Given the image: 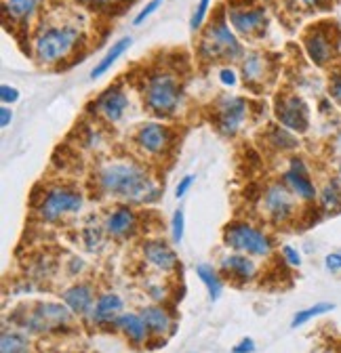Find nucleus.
Returning <instances> with one entry per match:
<instances>
[{
  "mask_svg": "<svg viewBox=\"0 0 341 353\" xmlns=\"http://www.w3.org/2000/svg\"><path fill=\"white\" fill-rule=\"evenodd\" d=\"M95 183L101 194L133 204H148L160 198V188L152 174L135 162H110L101 166L95 174Z\"/></svg>",
  "mask_w": 341,
  "mask_h": 353,
  "instance_id": "obj_1",
  "label": "nucleus"
},
{
  "mask_svg": "<svg viewBox=\"0 0 341 353\" xmlns=\"http://www.w3.org/2000/svg\"><path fill=\"white\" fill-rule=\"evenodd\" d=\"M144 99L146 105L156 116H170L182 101V84L173 72H152L144 84Z\"/></svg>",
  "mask_w": 341,
  "mask_h": 353,
  "instance_id": "obj_2",
  "label": "nucleus"
},
{
  "mask_svg": "<svg viewBox=\"0 0 341 353\" xmlns=\"http://www.w3.org/2000/svg\"><path fill=\"white\" fill-rule=\"evenodd\" d=\"M78 40L80 32L74 26L45 28L34 40V55L40 63H57L76 49Z\"/></svg>",
  "mask_w": 341,
  "mask_h": 353,
  "instance_id": "obj_3",
  "label": "nucleus"
},
{
  "mask_svg": "<svg viewBox=\"0 0 341 353\" xmlns=\"http://www.w3.org/2000/svg\"><path fill=\"white\" fill-rule=\"evenodd\" d=\"M200 55L208 61H220V59L232 61L242 55L240 42L236 40V36L232 34V30L224 17L213 21L206 28L204 38L200 40Z\"/></svg>",
  "mask_w": 341,
  "mask_h": 353,
  "instance_id": "obj_4",
  "label": "nucleus"
},
{
  "mask_svg": "<svg viewBox=\"0 0 341 353\" xmlns=\"http://www.w3.org/2000/svg\"><path fill=\"white\" fill-rule=\"evenodd\" d=\"M224 240L230 248L240 250L244 254H253V256H268L272 250V242L270 238L255 230L249 223H232L226 228L224 232Z\"/></svg>",
  "mask_w": 341,
  "mask_h": 353,
  "instance_id": "obj_5",
  "label": "nucleus"
},
{
  "mask_svg": "<svg viewBox=\"0 0 341 353\" xmlns=\"http://www.w3.org/2000/svg\"><path fill=\"white\" fill-rule=\"evenodd\" d=\"M82 208V194L72 188H53L45 194L38 214L45 221H59L66 214L78 212Z\"/></svg>",
  "mask_w": 341,
  "mask_h": 353,
  "instance_id": "obj_6",
  "label": "nucleus"
},
{
  "mask_svg": "<svg viewBox=\"0 0 341 353\" xmlns=\"http://www.w3.org/2000/svg\"><path fill=\"white\" fill-rule=\"evenodd\" d=\"M276 118L291 132H306L310 126V110L297 95H284L276 101Z\"/></svg>",
  "mask_w": 341,
  "mask_h": 353,
  "instance_id": "obj_7",
  "label": "nucleus"
},
{
  "mask_svg": "<svg viewBox=\"0 0 341 353\" xmlns=\"http://www.w3.org/2000/svg\"><path fill=\"white\" fill-rule=\"evenodd\" d=\"M135 143L144 154L160 156L170 148V143H173V135H170V130L166 126L158 122H148V124H142L139 130L135 132Z\"/></svg>",
  "mask_w": 341,
  "mask_h": 353,
  "instance_id": "obj_8",
  "label": "nucleus"
},
{
  "mask_svg": "<svg viewBox=\"0 0 341 353\" xmlns=\"http://www.w3.org/2000/svg\"><path fill=\"white\" fill-rule=\"evenodd\" d=\"M264 208L268 216L276 223H284L286 219L293 216L295 212V202H293V192L282 183H274L266 190L264 194Z\"/></svg>",
  "mask_w": 341,
  "mask_h": 353,
  "instance_id": "obj_9",
  "label": "nucleus"
},
{
  "mask_svg": "<svg viewBox=\"0 0 341 353\" xmlns=\"http://www.w3.org/2000/svg\"><path fill=\"white\" fill-rule=\"evenodd\" d=\"M282 181H284V185H286L297 198H302V200H306V202H310V200H314V198L318 196V192H316V188H314V183H312V179H310V172H308L304 160H300V158H293V160H291V166H289V170L284 172Z\"/></svg>",
  "mask_w": 341,
  "mask_h": 353,
  "instance_id": "obj_10",
  "label": "nucleus"
},
{
  "mask_svg": "<svg viewBox=\"0 0 341 353\" xmlns=\"http://www.w3.org/2000/svg\"><path fill=\"white\" fill-rule=\"evenodd\" d=\"M246 116V101L240 97H224L217 105V128L224 135H236Z\"/></svg>",
  "mask_w": 341,
  "mask_h": 353,
  "instance_id": "obj_11",
  "label": "nucleus"
},
{
  "mask_svg": "<svg viewBox=\"0 0 341 353\" xmlns=\"http://www.w3.org/2000/svg\"><path fill=\"white\" fill-rule=\"evenodd\" d=\"M228 19L232 28L240 34H255L266 26V11L260 7H246V5H232L228 9Z\"/></svg>",
  "mask_w": 341,
  "mask_h": 353,
  "instance_id": "obj_12",
  "label": "nucleus"
},
{
  "mask_svg": "<svg viewBox=\"0 0 341 353\" xmlns=\"http://www.w3.org/2000/svg\"><path fill=\"white\" fill-rule=\"evenodd\" d=\"M304 44H306V51L310 55V59L316 63V65H324L333 59V53H335V44L333 42V36L329 34V30L324 28H314L308 32V36L304 38Z\"/></svg>",
  "mask_w": 341,
  "mask_h": 353,
  "instance_id": "obj_13",
  "label": "nucleus"
},
{
  "mask_svg": "<svg viewBox=\"0 0 341 353\" xmlns=\"http://www.w3.org/2000/svg\"><path fill=\"white\" fill-rule=\"evenodd\" d=\"M126 108H129V97H126L120 88H108L95 103L97 114L104 116L108 122H118L124 116Z\"/></svg>",
  "mask_w": 341,
  "mask_h": 353,
  "instance_id": "obj_14",
  "label": "nucleus"
},
{
  "mask_svg": "<svg viewBox=\"0 0 341 353\" xmlns=\"http://www.w3.org/2000/svg\"><path fill=\"white\" fill-rule=\"evenodd\" d=\"M135 225H137V216H135V210H131L129 206L114 208L106 219V232L114 238H122L126 234H131Z\"/></svg>",
  "mask_w": 341,
  "mask_h": 353,
  "instance_id": "obj_15",
  "label": "nucleus"
},
{
  "mask_svg": "<svg viewBox=\"0 0 341 353\" xmlns=\"http://www.w3.org/2000/svg\"><path fill=\"white\" fill-rule=\"evenodd\" d=\"M68 320H70V312L64 305L45 303V305H38V312L32 316V326L36 330H45L47 326H61Z\"/></svg>",
  "mask_w": 341,
  "mask_h": 353,
  "instance_id": "obj_16",
  "label": "nucleus"
},
{
  "mask_svg": "<svg viewBox=\"0 0 341 353\" xmlns=\"http://www.w3.org/2000/svg\"><path fill=\"white\" fill-rule=\"evenodd\" d=\"M144 256L152 268H156L160 272H170L177 268V254L164 242H148L144 246Z\"/></svg>",
  "mask_w": 341,
  "mask_h": 353,
  "instance_id": "obj_17",
  "label": "nucleus"
},
{
  "mask_svg": "<svg viewBox=\"0 0 341 353\" xmlns=\"http://www.w3.org/2000/svg\"><path fill=\"white\" fill-rule=\"evenodd\" d=\"M222 270L232 278V280H240V282H249L257 274V268L255 263L246 256V254H230L222 261Z\"/></svg>",
  "mask_w": 341,
  "mask_h": 353,
  "instance_id": "obj_18",
  "label": "nucleus"
},
{
  "mask_svg": "<svg viewBox=\"0 0 341 353\" xmlns=\"http://www.w3.org/2000/svg\"><path fill=\"white\" fill-rule=\"evenodd\" d=\"M64 303L68 305L72 314L84 316L87 312H91V307H93V288L87 284L72 286L64 292Z\"/></svg>",
  "mask_w": 341,
  "mask_h": 353,
  "instance_id": "obj_19",
  "label": "nucleus"
},
{
  "mask_svg": "<svg viewBox=\"0 0 341 353\" xmlns=\"http://www.w3.org/2000/svg\"><path fill=\"white\" fill-rule=\"evenodd\" d=\"M114 324L126 339L135 345H144V341L148 339V332H150L144 318L137 314H120Z\"/></svg>",
  "mask_w": 341,
  "mask_h": 353,
  "instance_id": "obj_20",
  "label": "nucleus"
},
{
  "mask_svg": "<svg viewBox=\"0 0 341 353\" xmlns=\"http://www.w3.org/2000/svg\"><path fill=\"white\" fill-rule=\"evenodd\" d=\"M120 312H122V299L118 294H112V292L101 294L93 309V320L97 324H110L118 320Z\"/></svg>",
  "mask_w": 341,
  "mask_h": 353,
  "instance_id": "obj_21",
  "label": "nucleus"
},
{
  "mask_svg": "<svg viewBox=\"0 0 341 353\" xmlns=\"http://www.w3.org/2000/svg\"><path fill=\"white\" fill-rule=\"evenodd\" d=\"M131 44H133V38H131V36H124V38H120L118 42H114L112 47H110V51L104 55V59L91 70V78L95 80V78L104 76V74L118 61V57H122V55L126 53V49H131Z\"/></svg>",
  "mask_w": 341,
  "mask_h": 353,
  "instance_id": "obj_22",
  "label": "nucleus"
},
{
  "mask_svg": "<svg viewBox=\"0 0 341 353\" xmlns=\"http://www.w3.org/2000/svg\"><path fill=\"white\" fill-rule=\"evenodd\" d=\"M142 318L152 334H164L170 328V318L162 307H146L142 312Z\"/></svg>",
  "mask_w": 341,
  "mask_h": 353,
  "instance_id": "obj_23",
  "label": "nucleus"
},
{
  "mask_svg": "<svg viewBox=\"0 0 341 353\" xmlns=\"http://www.w3.org/2000/svg\"><path fill=\"white\" fill-rule=\"evenodd\" d=\"M40 5V0H7V15L15 21L30 19Z\"/></svg>",
  "mask_w": 341,
  "mask_h": 353,
  "instance_id": "obj_24",
  "label": "nucleus"
},
{
  "mask_svg": "<svg viewBox=\"0 0 341 353\" xmlns=\"http://www.w3.org/2000/svg\"><path fill=\"white\" fill-rule=\"evenodd\" d=\"M268 143L272 148L280 150V152H286V150H295L297 148L295 135H293L289 128H284V126H272L270 128V132H268Z\"/></svg>",
  "mask_w": 341,
  "mask_h": 353,
  "instance_id": "obj_25",
  "label": "nucleus"
},
{
  "mask_svg": "<svg viewBox=\"0 0 341 353\" xmlns=\"http://www.w3.org/2000/svg\"><path fill=\"white\" fill-rule=\"evenodd\" d=\"M242 74L246 82H262L266 78V61L262 55H249L242 63Z\"/></svg>",
  "mask_w": 341,
  "mask_h": 353,
  "instance_id": "obj_26",
  "label": "nucleus"
},
{
  "mask_svg": "<svg viewBox=\"0 0 341 353\" xmlns=\"http://www.w3.org/2000/svg\"><path fill=\"white\" fill-rule=\"evenodd\" d=\"M196 274H198L200 282H202V284L206 286V290H208V296H211V301L220 299V294H222V280L217 278L215 270H213V268H208V265H198V268H196Z\"/></svg>",
  "mask_w": 341,
  "mask_h": 353,
  "instance_id": "obj_27",
  "label": "nucleus"
},
{
  "mask_svg": "<svg viewBox=\"0 0 341 353\" xmlns=\"http://www.w3.org/2000/svg\"><path fill=\"white\" fill-rule=\"evenodd\" d=\"M0 353H30V343L23 334L5 330L0 341Z\"/></svg>",
  "mask_w": 341,
  "mask_h": 353,
  "instance_id": "obj_28",
  "label": "nucleus"
},
{
  "mask_svg": "<svg viewBox=\"0 0 341 353\" xmlns=\"http://www.w3.org/2000/svg\"><path fill=\"white\" fill-rule=\"evenodd\" d=\"M335 309V305L333 303H318V305H314V307H308V309H304V312H297V316L293 318V328H300V326H304V324H308L310 320H314V318H318V316H322V314H327V312H333Z\"/></svg>",
  "mask_w": 341,
  "mask_h": 353,
  "instance_id": "obj_29",
  "label": "nucleus"
},
{
  "mask_svg": "<svg viewBox=\"0 0 341 353\" xmlns=\"http://www.w3.org/2000/svg\"><path fill=\"white\" fill-rule=\"evenodd\" d=\"M320 204L324 210H331V212L341 210V190L335 181L327 183L324 190L320 192Z\"/></svg>",
  "mask_w": 341,
  "mask_h": 353,
  "instance_id": "obj_30",
  "label": "nucleus"
},
{
  "mask_svg": "<svg viewBox=\"0 0 341 353\" xmlns=\"http://www.w3.org/2000/svg\"><path fill=\"white\" fill-rule=\"evenodd\" d=\"M208 5H211V0H200V3H198L196 11H194V15H192V21H190L192 32H196V30L202 28V23H204V19H206V13H208Z\"/></svg>",
  "mask_w": 341,
  "mask_h": 353,
  "instance_id": "obj_31",
  "label": "nucleus"
},
{
  "mask_svg": "<svg viewBox=\"0 0 341 353\" xmlns=\"http://www.w3.org/2000/svg\"><path fill=\"white\" fill-rule=\"evenodd\" d=\"M184 228H186V214H184V210L179 208V210H175V214H173V240H175L177 244H182V240H184Z\"/></svg>",
  "mask_w": 341,
  "mask_h": 353,
  "instance_id": "obj_32",
  "label": "nucleus"
},
{
  "mask_svg": "<svg viewBox=\"0 0 341 353\" xmlns=\"http://www.w3.org/2000/svg\"><path fill=\"white\" fill-rule=\"evenodd\" d=\"M162 3H164V0H150V3L146 5V9H142V11L137 13V17L133 19V23H135V26H142L150 15H154V13L162 7Z\"/></svg>",
  "mask_w": 341,
  "mask_h": 353,
  "instance_id": "obj_33",
  "label": "nucleus"
},
{
  "mask_svg": "<svg viewBox=\"0 0 341 353\" xmlns=\"http://www.w3.org/2000/svg\"><path fill=\"white\" fill-rule=\"evenodd\" d=\"M84 244H87L91 250L101 242V230L99 228H84Z\"/></svg>",
  "mask_w": 341,
  "mask_h": 353,
  "instance_id": "obj_34",
  "label": "nucleus"
},
{
  "mask_svg": "<svg viewBox=\"0 0 341 353\" xmlns=\"http://www.w3.org/2000/svg\"><path fill=\"white\" fill-rule=\"evenodd\" d=\"M0 99H3V103H15L19 99V91L15 86L3 84L0 86Z\"/></svg>",
  "mask_w": 341,
  "mask_h": 353,
  "instance_id": "obj_35",
  "label": "nucleus"
},
{
  "mask_svg": "<svg viewBox=\"0 0 341 353\" xmlns=\"http://www.w3.org/2000/svg\"><path fill=\"white\" fill-rule=\"evenodd\" d=\"M282 256H284V261L289 265H293V268H300V265H302V254L297 252L293 246H284L282 248Z\"/></svg>",
  "mask_w": 341,
  "mask_h": 353,
  "instance_id": "obj_36",
  "label": "nucleus"
},
{
  "mask_svg": "<svg viewBox=\"0 0 341 353\" xmlns=\"http://www.w3.org/2000/svg\"><path fill=\"white\" fill-rule=\"evenodd\" d=\"M329 91H331V97L341 105V74H333L331 84H329Z\"/></svg>",
  "mask_w": 341,
  "mask_h": 353,
  "instance_id": "obj_37",
  "label": "nucleus"
},
{
  "mask_svg": "<svg viewBox=\"0 0 341 353\" xmlns=\"http://www.w3.org/2000/svg\"><path fill=\"white\" fill-rule=\"evenodd\" d=\"M192 183H194V176H192V174H186L184 179L177 183V188H175V196H177V198H184V196L190 192Z\"/></svg>",
  "mask_w": 341,
  "mask_h": 353,
  "instance_id": "obj_38",
  "label": "nucleus"
},
{
  "mask_svg": "<svg viewBox=\"0 0 341 353\" xmlns=\"http://www.w3.org/2000/svg\"><path fill=\"white\" fill-rule=\"evenodd\" d=\"M11 120H13V112L7 105H3V108H0V126L7 128L11 124Z\"/></svg>",
  "mask_w": 341,
  "mask_h": 353,
  "instance_id": "obj_39",
  "label": "nucleus"
},
{
  "mask_svg": "<svg viewBox=\"0 0 341 353\" xmlns=\"http://www.w3.org/2000/svg\"><path fill=\"white\" fill-rule=\"evenodd\" d=\"M327 268L331 272H339L341 270V254H329L327 256Z\"/></svg>",
  "mask_w": 341,
  "mask_h": 353,
  "instance_id": "obj_40",
  "label": "nucleus"
},
{
  "mask_svg": "<svg viewBox=\"0 0 341 353\" xmlns=\"http://www.w3.org/2000/svg\"><path fill=\"white\" fill-rule=\"evenodd\" d=\"M220 76H222V82H224L226 86H234V84H236V74H234L232 70L224 68V70L220 72Z\"/></svg>",
  "mask_w": 341,
  "mask_h": 353,
  "instance_id": "obj_41",
  "label": "nucleus"
},
{
  "mask_svg": "<svg viewBox=\"0 0 341 353\" xmlns=\"http://www.w3.org/2000/svg\"><path fill=\"white\" fill-rule=\"evenodd\" d=\"M253 349H255L253 339H244V341H240L238 347H234V353H251Z\"/></svg>",
  "mask_w": 341,
  "mask_h": 353,
  "instance_id": "obj_42",
  "label": "nucleus"
},
{
  "mask_svg": "<svg viewBox=\"0 0 341 353\" xmlns=\"http://www.w3.org/2000/svg\"><path fill=\"white\" fill-rule=\"evenodd\" d=\"M308 7H314V9H327L331 5V0H304Z\"/></svg>",
  "mask_w": 341,
  "mask_h": 353,
  "instance_id": "obj_43",
  "label": "nucleus"
},
{
  "mask_svg": "<svg viewBox=\"0 0 341 353\" xmlns=\"http://www.w3.org/2000/svg\"><path fill=\"white\" fill-rule=\"evenodd\" d=\"M339 179H341V166H339Z\"/></svg>",
  "mask_w": 341,
  "mask_h": 353,
  "instance_id": "obj_44",
  "label": "nucleus"
}]
</instances>
